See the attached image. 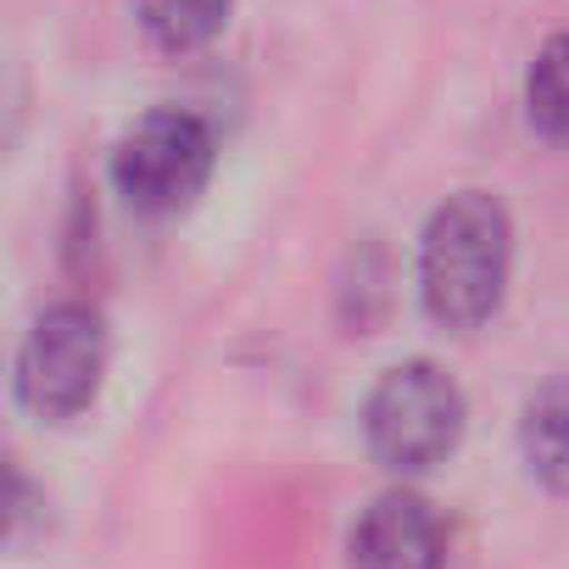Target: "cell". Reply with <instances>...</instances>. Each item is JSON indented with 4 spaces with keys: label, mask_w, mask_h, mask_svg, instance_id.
<instances>
[{
    "label": "cell",
    "mask_w": 569,
    "mask_h": 569,
    "mask_svg": "<svg viewBox=\"0 0 569 569\" xmlns=\"http://www.w3.org/2000/svg\"><path fill=\"white\" fill-rule=\"evenodd\" d=\"M234 0H134V18L162 51H196L229 23Z\"/></svg>",
    "instance_id": "cell-7"
},
{
    "label": "cell",
    "mask_w": 569,
    "mask_h": 569,
    "mask_svg": "<svg viewBox=\"0 0 569 569\" xmlns=\"http://www.w3.org/2000/svg\"><path fill=\"white\" fill-rule=\"evenodd\" d=\"M441 519L413 491H386L352 530V569H441Z\"/></svg>",
    "instance_id": "cell-5"
},
{
    "label": "cell",
    "mask_w": 569,
    "mask_h": 569,
    "mask_svg": "<svg viewBox=\"0 0 569 569\" xmlns=\"http://www.w3.org/2000/svg\"><path fill=\"white\" fill-rule=\"evenodd\" d=\"M513 268V229L502 201L486 190H463L447 207H436L419 251V291L425 313L447 330H480L508 291Z\"/></svg>",
    "instance_id": "cell-1"
},
{
    "label": "cell",
    "mask_w": 569,
    "mask_h": 569,
    "mask_svg": "<svg viewBox=\"0 0 569 569\" xmlns=\"http://www.w3.org/2000/svg\"><path fill=\"white\" fill-rule=\"evenodd\" d=\"M525 107H530V123L552 146H569V34L536 51L530 79H525Z\"/></svg>",
    "instance_id": "cell-8"
},
{
    "label": "cell",
    "mask_w": 569,
    "mask_h": 569,
    "mask_svg": "<svg viewBox=\"0 0 569 569\" xmlns=\"http://www.w3.org/2000/svg\"><path fill=\"white\" fill-rule=\"evenodd\" d=\"M363 436H369V452L386 469L425 475L458 447L463 397L436 363H402L369 391Z\"/></svg>",
    "instance_id": "cell-2"
},
{
    "label": "cell",
    "mask_w": 569,
    "mask_h": 569,
    "mask_svg": "<svg viewBox=\"0 0 569 569\" xmlns=\"http://www.w3.org/2000/svg\"><path fill=\"white\" fill-rule=\"evenodd\" d=\"M212 179V129L196 112H151L112 151V184L140 212H179Z\"/></svg>",
    "instance_id": "cell-4"
},
{
    "label": "cell",
    "mask_w": 569,
    "mask_h": 569,
    "mask_svg": "<svg viewBox=\"0 0 569 569\" xmlns=\"http://www.w3.org/2000/svg\"><path fill=\"white\" fill-rule=\"evenodd\" d=\"M519 447H525L530 475L547 491L569 497V380H552L530 397L525 425H519Z\"/></svg>",
    "instance_id": "cell-6"
},
{
    "label": "cell",
    "mask_w": 569,
    "mask_h": 569,
    "mask_svg": "<svg viewBox=\"0 0 569 569\" xmlns=\"http://www.w3.org/2000/svg\"><path fill=\"white\" fill-rule=\"evenodd\" d=\"M107 375V330L84 302H57L34 319L18 352V397L40 419H73L96 402Z\"/></svg>",
    "instance_id": "cell-3"
}]
</instances>
